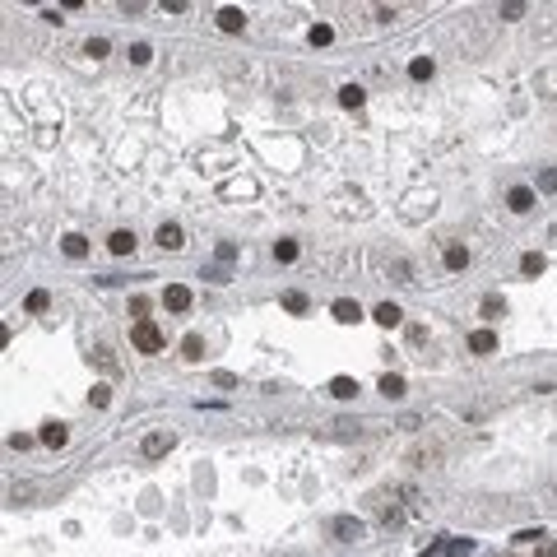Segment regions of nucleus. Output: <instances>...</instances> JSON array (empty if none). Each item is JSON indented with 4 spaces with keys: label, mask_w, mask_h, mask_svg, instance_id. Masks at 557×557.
I'll return each instance as SVG.
<instances>
[{
    "label": "nucleus",
    "mask_w": 557,
    "mask_h": 557,
    "mask_svg": "<svg viewBox=\"0 0 557 557\" xmlns=\"http://www.w3.org/2000/svg\"><path fill=\"white\" fill-rule=\"evenodd\" d=\"M130 344H135L139 353H163V344H168V339H163V330H158L154 321H135V325H130Z\"/></svg>",
    "instance_id": "obj_1"
},
{
    "label": "nucleus",
    "mask_w": 557,
    "mask_h": 557,
    "mask_svg": "<svg viewBox=\"0 0 557 557\" xmlns=\"http://www.w3.org/2000/svg\"><path fill=\"white\" fill-rule=\"evenodd\" d=\"M330 534L344 539V543H353V539H362V520H353V515H335V520H330Z\"/></svg>",
    "instance_id": "obj_2"
},
{
    "label": "nucleus",
    "mask_w": 557,
    "mask_h": 557,
    "mask_svg": "<svg viewBox=\"0 0 557 557\" xmlns=\"http://www.w3.org/2000/svg\"><path fill=\"white\" fill-rule=\"evenodd\" d=\"M506 209H511V214H529V209H534V191H529V186H511V191H506Z\"/></svg>",
    "instance_id": "obj_3"
},
{
    "label": "nucleus",
    "mask_w": 557,
    "mask_h": 557,
    "mask_svg": "<svg viewBox=\"0 0 557 557\" xmlns=\"http://www.w3.org/2000/svg\"><path fill=\"white\" fill-rule=\"evenodd\" d=\"M139 450H144L149 460H158V455H168V450H172V432H149Z\"/></svg>",
    "instance_id": "obj_4"
},
{
    "label": "nucleus",
    "mask_w": 557,
    "mask_h": 557,
    "mask_svg": "<svg viewBox=\"0 0 557 557\" xmlns=\"http://www.w3.org/2000/svg\"><path fill=\"white\" fill-rule=\"evenodd\" d=\"M218 28H223V33H242V28H247V15H242L237 5H223V10H218Z\"/></svg>",
    "instance_id": "obj_5"
},
{
    "label": "nucleus",
    "mask_w": 557,
    "mask_h": 557,
    "mask_svg": "<svg viewBox=\"0 0 557 557\" xmlns=\"http://www.w3.org/2000/svg\"><path fill=\"white\" fill-rule=\"evenodd\" d=\"M107 251H112V256H130V251H135V232H130V228H116L107 237Z\"/></svg>",
    "instance_id": "obj_6"
},
{
    "label": "nucleus",
    "mask_w": 557,
    "mask_h": 557,
    "mask_svg": "<svg viewBox=\"0 0 557 557\" xmlns=\"http://www.w3.org/2000/svg\"><path fill=\"white\" fill-rule=\"evenodd\" d=\"M158 247H163V251H182L186 247V232L177 228V223H163V228H158Z\"/></svg>",
    "instance_id": "obj_7"
},
{
    "label": "nucleus",
    "mask_w": 557,
    "mask_h": 557,
    "mask_svg": "<svg viewBox=\"0 0 557 557\" xmlns=\"http://www.w3.org/2000/svg\"><path fill=\"white\" fill-rule=\"evenodd\" d=\"M163 307H168V311H186V307H191V288H186V283H172L168 293H163Z\"/></svg>",
    "instance_id": "obj_8"
},
{
    "label": "nucleus",
    "mask_w": 557,
    "mask_h": 557,
    "mask_svg": "<svg viewBox=\"0 0 557 557\" xmlns=\"http://www.w3.org/2000/svg\"><path fill=\"white\" fill-rule=\"evenodd\" d=\"M330 311H335V321H339V325H357V321H362V307H357V302H348V297H339Z\"/></svg>",
    "instance_id": "obj_9"
},
{
    "label": "nucleus",
    "mask_w": 557,
    "mask_h": 557,
    "mask_svg": "<svg viewBox=\"0 0 557 557\" xmlns=\"http://www.w3.org/2000/svg\"><path fill=\"white\" fill-rule=\"evenodd\" d=\"M371 321H376V325H386V330H395V325L404 321V311L395 307V302H381V307L371 311Z\"/></svg>",
    "instance_id": "obj_10"
},
{
    "label": "nucleus",
    "mask_w": 557,
    "mask_h": 557,
    "mask_svg": "<svg viewBox=\"0 0 557 557\" xmlns=\"http://www.w3.org/2000/svg\"><path fill=\"white\" fill-rule=\"evenodd\" d=\"M61 251L70 256V260H84V256H89V242H84L79 232H65V237H61Z\"/></svg>",
    "instance_id": "obj_11"
},
{
    "label": "nucleus",
    "mask_w": 557,
    "mask_h": 557,
    "mask_svg": "<svg viewBox=\"0 0 557 557\" xmlns=\"http://www.w3.org/2000/svg\"><path fill=\"white\" fill-rule=\"evenodd\" d=\"M42 441L51 450H61L65 441H70V427H65V423H46V427H42Z\"/></svg>",
    "instance_id": "obj_12"
},
{
    "label": "nucleus",
    "mask_w": 557,
    "mask_h": 557,
    "mask_svg": "<svg viewBox=\"0 0 557 557\" xmlns=\"http://www.w3.org/2000/svg\"><path fill=\"white\" fill-rule=\"evenodd\" d=\"M469 348H474V353H497V335L493 330H474V335H469Z\"/></svg>",
    "instance_id": "obj_13"
},
{
    "label": "nucleus",
    "mask_w": 557,
    "mask_h": 557,
    "mask_svg": "<svg viewBox=\"0 0 557 557\" xmlns=\"http://www.w3.org/2000/svg\"><path fill=\"white\" fill-rule=\"evenodd\" d=\"M330 395H335V400H357V381L353 376H335V381H330Z\"/></svg>",
    "instance_id": "obj_14"
},
{
    "label": "nucleus",
    "mask_w": 557,
    "mask_h": 557,
    "mask_svg": "<svg viewBox=\"0 0 557 557\" xmlns=\"http://www.w3.org/2000/svg\"><path fill=\"white\" fill-rule=\"evenodd\" d=\"M339 103H344L348 112H357L362 103H367V93H362V84H344V89H339Z\"/></svg>",
    "instance_id": "obj_15"
},
{
    "label": "nucleus",
    "mask_w": 557,
    "mask_h": 557,
    "mask_svg": "<svg viewBox=\"0 0 557 557\" xmlns=\"http://www.w3.org/2000/svg\"><path fill=\"white\" fill-rule=\"evenodd\" d=\"M376 390H381L386 400H400V395H404V376H395V371H386V376H381V386H376Z\"/></svg>",
    "instance_id": "obj_16"
},
{
    "label": "nucleus",
    "mask_w": 557,
    "mask_h": 557,
    "mask_svg": "<svg viewBox=\"0 0 557 557\" xmlns=\"http://www.w3.org/2000/svg\"><path fill=\"white\" fill-rule=\"evenodd\" d=\"M182 357H186V362H200V357H204V339H200V335H186V339H182Z\"/></svg>",
    "instance_id": "obj_17"
},
{
    "label": "nucleus",
    "mask_w": 557,
    "mask_h": 557,
    "mask_svg": "<svg viewBox=\"0 0 557 557\" xmlns=\"http://www.w3.org/2000/svg\"><path fill=\"white\" fill-rule=\"evenodd\" d=\"M441 260H446V269H464V265H469V251H464L460 242H450V247H446V256H441Z\"/></svg>",
    "instance_id": "obj_18"
},
{
    "label": "nucleus",
    "mask_w": 557,
    "mask_h": 557,
    "mask_svg": "<svg viewBox=\"0 0 557 557\" xmlns=\"http://www.w3.org/2000/svg\"><path fill=\"white\" fill-rule=\"evenodd\" d=\"M432 209H436L432 195H427V200H423V195H409V209H404V214H409V218H423V214H432Z\"/></svg>",
    "instance_id": "obj_19"
},
{
    "label": "nucleus",
    "mask_w": 557,
    "mask_h": 557,
    "mask_svg": "<svg viewBox=\"0 0 557 557\" xmlns=\"http://www.w3.org/2000/svg\"><path fill=\"white\" fill-rule=\"evenodd\" d=\"M274 260H278V265H293V260H297V242H293V237L274 242Z\"/></svg>",
    "instance_id": "obj_20"
},
{
    "label": "nucleus",
    "mask_w": 557,
    "mask_h": 557,
    "mask_svg": "<svg viewBox=\"0 0 557 557\" xmlns=\"http://www.w3.org/2000/svg\"><path fill=\"white\" fill-rule=\"evenodd\" d=\"M543 265H548V260H543L539 251H525V256H520V274L534 278V274H543Z\"/></svg>",
    "instance_id": "obj_21"
},
{
    "label": "nucleus",
    "mask_w": 557,
    "mask_h": 557,
    "mask_svg": "<svg viewBox=\"0 0 557 557\" xmlns=\"http://www.w3.org/2000/svg\"><path fill=\"white\" fill-rule=\"evenodd\" d=\"M307 37H311V46H330L335 42V28H330V24H311Z\"/></svg>",
    "instance_id": "obj_22"
},
{
    "label": "nucleus",
    "mask_w": 557,
    "mask_h": 557,
    "mask_svg": "<svg viewBox=\"0 0 557 557\" xmlns=\"http://www.w3.org/2000/svg\"><path fill=\"white\" fill-rule=\"evenodd\" d=\"M89 404H93V409H107V404H112V386H107V381H98V386L89 390Z\"/></svg>",
    "instance_id": "obj_23"
},
{
    "label": "nucleus",
    "mask_w": 557,
    "mask_h": 557,
    "mask_svg": "<svg viewBox=\"0 0 557 557\" xmlns=\"http://www.w3.org/2000/svg\"><path fill=\"white\" fill-rule=\"evenodd\" d=\"M24 307H28V311H46V307H51V293H46V288H33V293L24 297Z\"/></svg>",
    "instance_id": "obj_24"
},
{
    "label": "nucleus",
    "mask_w": 557,
    "mask_h": 557,
    "mask_svg": "<svg viewBox=\"0 0 557 557\" xmlns=\"http://www.w3.org/2000/svg\"><path fill=\"white\" fill-rule=\"evenodd\" d=\"M483 316H488V321H497V316H502V311H506V302H502V297H497V293H488V297H483Z\"/></svg>",
    "instance_id": "obj_25"
},
{
    "label": "nucleus",
    "mask_w": 557,
    "mask_h": 557,
    "mask_svg": "<svg viewBox=\"0 0 557 557\" xmlns=\"http://www.w3.org/2000/svg\"><path fill=\"white\" fill-rule=\"evenodd\" d=\"M283 311H293V316H302V311H307V293H283Z\"/></svg>",
    "instance_id": "obj_26"
},
{
    "label": "nucleus",
    "mask_w": 557,
    "mask_h": 557,
    "mask_svg": "<svg viewBox=\"0 0 557 557\" xmlns=\"http://www.w3.org/2000/svg\"><path fill=\"white\" fill-rule=\"evenodd\" d=\"M432 70H436V65H432V56H418V61L409 65V75H414V79H432Z\"/></svg>",
    "instance_id": "obj_27"
},
{
    "label": "nucleus",
    "mask_w": 557,
    "mask_h": 557,
    "mask_svg": "<svg viewBox=\"0 0 557 557\" xmlns=\"http://www.w3.org/2000/svg\"><path fill=\"white\" fill-rule=\"evenodd\" d=\"M214 256H218V265H223V269H232V260H237V247H232V242H218Z\"/></svg>",
    "instance_id": "obj_28"
},
{
    "label": "nucleus",
    "mask_w": 557,
    "mask_h": 557,
    "mask_svg": "<svg viewBox=\"0 0 557 557\" xmlns=\"http://www.w3.org/2000/svg\"><path fill=\"white\" fill-rule=\"evenodd\" d=\"M130 61H135V65H149V61H154V46H149V42H135V46H130Z\"/></svg>",
    "instance_id": "obj_29"
},
{
    "label": "nucleus",
    "mask_w": 557,
    "mask_h": 557,
    "mask_svg": "<svg viewBox=\"0 0 557 557\" xmlns=\"http://www.w3.org/2000/svg\"><path fill=\"white\" fill-rule=\"evenodd\" d=\"M223 195H256V182H228Z\"/></svg>",
    "instance_id": "obj_30"
},
{
    "label": "nucleus",
    "mask_w": 557,
    "mask_h": 557,
    "mask_svg": "<svg viewBox=\"0 0 557 557\" xmlns=\"http://www.w3.org/2000/svg\"><path fill=\"white\" fill-rule=\"evenodd\" d=\"M84 51H89L93 61H98V56H107V37H89V42H84Z\"/></svg>",
    "instance_id": "obj_31"
},
{
    "label": "nucleus",
    "mask_w": 557,
    "mask_h": 557,
    "mask_svg": "<svg viewBox=\"0 0 557 557\" xmlns=\"http://www.w3.org/2000/svg\"><path fill=\"white\" fill-rule=\"evenodd\" d=\"M204 278H214V283H228L232 278V269H223V265H209V269H200Z\"/></svg>",
    "instance_id": "obj_32"
},
{
    "label": "nucleus",
    "mask_w": 557,
    "mask_h": 557,
    "mask_svg": "<svg viewBox=\"0 0 557 557\" xmlns=\"http://www.w3.org/2000/svg\"><path fill=\"white\" fill-rule=\"evenodd\" d=\"M539 191H557V168H543L539 172Z\"/></svg>",
    "instance_id": "obj_33"
},
{
    "label": "nucleus",
    "mask_w": 557,
    "mask_h": 557,
    "mask_svg": "<svg viewBox=\"0 0 557 557\" xmlns=\"http://www.w3.org/2000/svg\"><path fill=\"white\" fill-rule=\"evenodd\" d=\"M93 357H98V367H103V371H116V357H112L107 348H98V353H93Z\"/></svg>",
    "instance_id": "obj_34"
},
{
    "label": "nucleus",
    "mask_w": 557,
    "mask_h": 557,
    "mask_svg": "<svg viewBox=\"0 0 557 557\" xmlns=\"http://www.w3.org/2000/svg\"><path fill=\"white\" fill-rule=\"evenodd\" d=\"M525 15V5H520V0H511V5H502V19H520Z\"/></svg>",
    "instance_id": "obj_35"
},
{
    "label": "nucleus",
    "mask_w": 557,
    "mask_h": 557,
    "mask_svg": "<svg viewBox=\"0 0 557 557\" xmlns=\"http://www.w3.org/2000/svg\"><path fill=\"white\" fill-rule=\"evenodd\" d=\"M130 311H135L139 321H149V316H144V311H149V297H130Z\"/></svg>",
    "instance_id": "obj_36"
},
{
    "label": "nucleus",
    "mask_w": 557,
    "mask_h": 557,
    "mask_svg": "<svg viewBox=\"0 0 557 557\" xmlns=\"http://www.w3.org/2000/svg\"><path fill=\"white\" fill-rule=\"evenodd\" d=\"M214 386H223V390H232V386H237V376H232V371H214Z\"/></svg>",
    "instance_id": "obj_37"
},
{
    "label": "nucleus",
    "mask_w": 557,
    "mask_h": 557,
    "mask_svg": "<svg viewBox=\"0 0 557 557\" xmlns=\"http://www.w3.org/2000/svg\"><path fill=\"white\" fill-rule=\"evenodd\" d=\"M543 539V529H520V534H515V543H539Z\"/></svg>",
    "instance_id": "obj_38"
},
{
    "label": "nucleus",
    "mask_w": 557,
    "mask_h": 557,
    "mask_svg": "<svg viewBox=\"0 0 557 557\" xmlns=\"http://www.w3.org/2000/svg\"><path fill=\"white\" fill-rule=\"evenodd\" d=\"M539 557H557V543H543V548H539Z\"/></svg>",
    "instance_id": "obj_39"
}]
</instances>
